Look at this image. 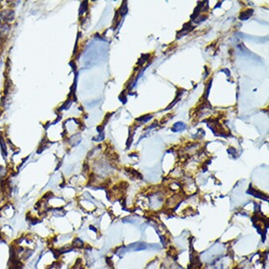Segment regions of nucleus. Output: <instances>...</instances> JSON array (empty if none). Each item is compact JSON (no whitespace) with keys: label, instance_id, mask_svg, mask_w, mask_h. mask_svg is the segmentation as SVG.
<instances>
[{"label":"nucleus","instance_id":"1","mask_svg":"<svg viewBox=\"0 0 269 269\" xmlns=\"http://www.w3.org/2000/svg\"><path fill=\"white\" fill-rule=\"evenodd\" d=\"M247 193L252 195L253 196L256 197V198H259V199H264V200H268V196H267V195H265L263 193H262V192L258 191V190H255V189L251 188V187L248 189V190L247 191Z\"/></svg>","mask_w":269,"mask_h":269},{"label":"nucleus","instance_id":"2","mask_svg":"<svg viewBox=\"0 0 269 269\" xmlns=\"http://www.w3.org/2000/svg\"><path fill=\"white\" fill-rule=\"evenodd\" d=\"M14 13L13 11H4L1 13V17L6 21H12L13 19Z\"/></svg>","mask_w":269,"mask_h":269},{"label":"nucleus","instance_id":"3","mask_svg":"<svg viewBox=\"0 0 269 269\" xmlns=\"http://www.w3.org/2000/svg\"><path fill=\"white\" fill-rule=\"evenodd\" d=\"M253 9H247V10L244 11V12H242V13H240L239 17H238V18L241 19V20H247V19H248L250 17L253 15Z\"/></svg>","mask_w":269,"mask_h":269},{"label":"nucleus","instance_id":"9","mask_svg":"<svg viewBox=\"0 0 269 269\" xmlns=\"http://www.w3.org/2000/svg\"><path fill=\"white\" fill-rule=\"evenodd\" d=\"M74 269H83V268H82V267H81V265H79V264L76 263V265L75 266V268Z\"/></svg>","mask_w":269,"mask_h":269},{"label":"nucleus","instance_id":"7","mask_svg":"<svg viewBox=\"0 0 269 269\" xmlns=\"http://www.w3.org/2000/svg\"><path fill=\"white\" fill-rule=\"evenodd\" d=\"M128 12V8H127V4H125V2L123 3V5L121 6V8L119 9V13H121V15H125Z\"/></svg>","mask_w":269,"mask_h":269},{"label":"nucleus","instance_id":"6","mask_svg":"<svg viewBox=\"0 0 269 269\" xmlns=\"http://www.w3.org/2000/svg\"><path fill=\"white\" fill-rule=\"evenodd\" d=\"M152 118V116L150 114H147V115H144V116H142L141 118H137L138 121H141V122H147L148 120H150L151 118Z\"/></svg>","mask_w":269,"mask_h":269},{"label":"nucleus","instance_id":"4","mask_svg":"<svg viewBox=\"0 0 269 269\" xmlns=\"http://www.w3.org/2000/svg\"><path fill=\"white\" fill-rule=\"evenodd\" d=\"M186 128V126L185 125V124H183L181 122H177L173 125L172 130L173 132H179V131L184 130Z\"/></svg>","mask_w":269,"mask_h":269},{"label":"nucleus","instance_id":"8","mask_svg":"<svg viewBox=\"0 0 269 269\" xmlns=\"http://www.w3.org/2000/svg\"><path fill=\"white\" fill-rule=\"evenodd\" d=\"M0 144H1V148H2V150L3 152H4V154H7V151H6V146H5V142H4V141L3 139L2 138H0Z\"/></svg>","mask_w":269,"mask_h":269},{"label":"nucleus","instance_id":"5","mask_svg":"<svg viewBox=\"0 0 269 269\" xmlns=\"http://www.w3.org/2000/svg\"><path fill=\"white\" fill-rule=\"evenodd\" d=\"M73 246L75 247H83L84 246V243L81 241L80 238H75L74 242H73Z\"/></svg>","mask_w":269,"mask_h":269}]
</instances>
